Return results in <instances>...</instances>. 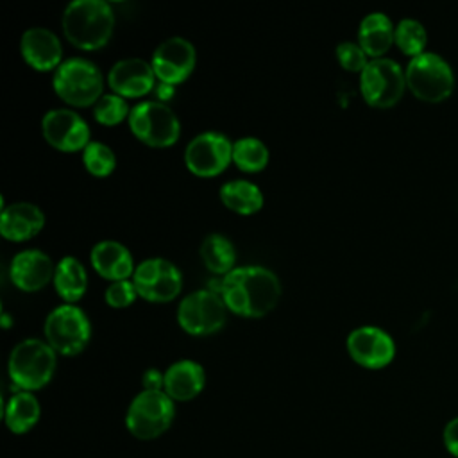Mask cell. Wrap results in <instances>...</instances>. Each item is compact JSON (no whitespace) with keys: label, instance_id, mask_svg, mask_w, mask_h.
<instances>
[{"label":"cell","instance_id":"cell-1","mask_svg":"<svg viewBox=\"0 0 458 458\" xmlns=\"http://www.w3.org/2000/svg\"><path fill=\"white\" fill-rule=\"evenodd\" d=\"M218 295L227 310L245 318H259L270 313L281 299L277 276L259 265L231 270L218 283Z\"/></svg>","mask_w":458,"mask_h":458},{"label":"cell","instance_id":"cell-2","mask_svg":"<svg viewBox=\"0 0 458 458\" xmlns=\"http://www.w3.org/2000/svg\"><path fill=\"white\" fill-rule=\"evenodd\" d=\"M114 13L104 0H75L63 13L66 39L82 50H98L113 36Z\"/></svg>","mask_w":458,"mask_h":458},{"label":"cell","instance_id":"cell-3","mask_svg":"<svg viewBox=\"0 0 458 458\" xmlns=\"http://www.w3.org/2000/svg\"><path fill=\"white\" fill-rule=\"evenodd\" d=\"M55 351L39 338L21 340L9 356L7 370L16 392L39 390L55 372Z\"/></svg>","mask_w":458,"mask_h":458},{"label":"cell","instance_id":"cell-4","mask_svg":"<svg viewBox=\"0 0 458 458\" xmlns=\"http://www.w3.org/2000/svg\"><path fill=\"white\" fill-rule=\"evenodd\" d=\"M52 84L57 97L75 107L97 104L104 88L100 70L82 57H72L61 63L54 73Z\"/></svg>","mask_w":458,"mask_h":458},{"label":"cell","instance_id":"cell-5","mask_svg":"<svg viewBox=\"0 0 458 458\" xmlns=\"http://www.w3.org/2000/svg\"><path fill=\"white\" fill-rule=\"evenodd\" d=\"M406 88L424 102H442L454 88V75L451 66L433 52H422L411 57L406 70Z\"/></svg>","mask_w":458,"mask_h":458},{"label":"cell","instance_id":"cell-6","mask_svg":"<svg viewBox=\"0 0 458 458\" xmlns=\"http://www.w3.org/2000/svg\"><path fill=\"white\" fill-rule=\"evenodd\" d=\"M174 415V401L165 390H141L129 404L125 426L132 437L152 440L170 428Z\"/></svg>","mask_w":458,"mask_h":458},{"label":"cell","instance_id":"cell-7","mask_svg":"<svg viewBox=\"0 0 458 458\" xmlns=\"http://www.w3.org/2000/svg\"><path fill=\"white\" fill-rule=\"evenodd\" d=\"M45 338L55 352L75 356L91 338L89 318L79 306L61 304L45 320Z\"/></svg>","mask_w":458,"mask_h":458},{"label":"cell","instance_id":"cell-8","mask_svg":"<svg viewBox=\"0 0 458 458\" xmlns=\"http://www.w3.org/2000/svg\"><path fill=\"white\" fill-rule=\"evenodd\" d=\"M129 127L141 143L154 148L172 147L181 134L175 113L166 104L154 100L136 104L131 109Z\"/></svg>","mask_w":458,"mask_h":458},{"label":"cell","instance_id":"cell-9","mask_svg":"<svg viewBox=\"0 0 458 458\" xmlns=\"http://www.w3.org/2000/svg\"><path fill=\"white\" fill-rule=\"evenodd\" d=\"M227 306L211 290H197L186 295L177 308V322L182 331L193 336L218 333L225 326Z\"/></svg>","mask_w":458,"mask_h":458},{"label":"cell","instance_id":"cell-10","mask_svg":"<svg viewBox=\"0 0 458 458\" xmlns=\"http://www.w3.org/2000/svg\"><path fill=\"white\" fill-rule=\"evenodd\" d=\"M406 88L403 68L386 57L372 59L360 73V89L365 102L372 107L386 109L395 106Z\"/></svg>","mask_w":458,"mask_h":458},{"label":"cell","instance_id":"cell-11","mask_svg":"<svg viewBox=\"0 0 458 458\" xmlns=\"http://www.w3.org/2000/svg\"><path fill=\"white\" fill-rule=\"evenodd\" d=\"M132 283L140 297L148 302H170L182 288L179 268L165 258H150L140 263L132 274Z\"/></svg>","mask_w":458,"mask_h":458},{"label":"cell","instance_id":"cell-12","mask_svg":"<svg viewBox=\"0 0 458 458\" xmlns=\"http://www.w3.org/2000/svg\"><path fill=\"white\" fill-rule=\"evenodd\" d=\"M233 161V143L227 136L208 131L197 134L184 150V163L197 177H215Z\"/></svg>","mask_w":458,"mask_h":458},{"label":"cell","instance_id":"cell-13","mask_svg":"<svg viewBox=\"0 0 458 458\" xmlns=\"http://www.w3.org/2000/svg\"><path fill=\"white\" fill-rule=\"evenodd\" d=\"M41 132L47 143L61 152L84 150L91 143L86 120L72 109H50L41 120Z\"/></svg>","mask_w":458,"mask_h":458},{"label":"cell","instance_id":"cell-14","mask_svg":"<svg viewBox=\"0 0 458 458\" xmlns=\"http://www.w3.org/2000/svg\"><path fill=\"white\" fill-rule=\"evenodd\" d=\"M193 45L179 36L165 39L152 54V70L159 82L175 86L190 77L195 68Z\"/></svg>","mask_w":458,"mask_h":458},{"label":"cell","instance_id":"cell-15","mask_svg":"<svg viewBox=\"0 0 458 458\" xmlns=\"http://www.w3.org/2000/svg\"><path fill=\"white\" fill-rule=\"evenodd\" d=\"M349 356L365 369H383L395 356V344L388 333L376 326H361L347 336Z\"/></svg>","mask_w":458,"mask_h":458},{"label":"cell","instance_id":"cell-16","mask_svg":"<svg viewBox=\"0 0 458 458\" xmlns=\"http://www.w3.org/2000/svg\"><path fill=\"white\" fill-rule=\"evenodd\" d=\"M107 82L116 95L123 98H138L154 89L156 73L150 63L140 57H129L113 64Z\"/></svg>","mask_w":458,"mask_h":458},{"label":"cell","instance_id":"cell-17","mask_svg":"<svg viewBox=\"0 0 458 458\" xmlns=\"http://www.w3.org/2000/svg\"><path fill=\"white\" fill-rule=\"evenodd\" d=\"M54 274L55 267L52 259L38 249L18 252L9 267L11 281L21 292H38L45 288L50 281H54Z\"/></svg>","mask_w":458,"mask_h":458},{"label":"cell","instance_id":"cell-18","mask_svg":"<svg viewBox=\"0 0 458 458\" xmlns=\"http://www.w3.org/2000/svg\"><path fill=\"white\" fill-rule=\"evenodd\" d=\"M20 50L25 63L34 70L48 72L61 64V41L50 29L32 27L25 30L20 41Z\"/></svg>","mask_w":458,"mask_h":458},{"label":"cell","instance_id":"cell-19","mask_svg":"<svg viewBox=\"0 0 458 458\" xmlns=\"http://www.w3.org/2000/svg\"><path fill=\"white\" fill-rule=\"evenodd\" d=\"M43 211L30 202H13L4 208L0 215V233L11 242L30 240L43 229Z\"/></svg>","mask_w":458,"mask_h":458},{"label":"cell","instance_id":"cell-20","mask_svg":"<svg viewBox=\"0 0 458 458\" xmlns=\"http://www.w3.org/2000/svg\"><path fill=\"white\" fill-rule=\"evenodd\" d=\"M89 259L95 272L113 283L129 279V276H132L136 270L132 263V254L129 252V249L114 240L98 242L91 249Z\"/></svg>","mask_w":458,"mask_h":458},{"label":"cell","instance_id":"cell-21","mask_svg":"<svg viewBox=\"0 0 458 458\" xmlns=\"http://www.w3.org/2000/svg\"><path fill=\"white\" fill-rule=\"evenodd\" d=\"M206 383L202 365L191 360L172 363L165 372L163 390L172 401H190L197 397Z\"/></svg>","mask_w":458,"mask_h":458},{"label":"cell","instance_id":"cell-22","mask_svg":"<svg viewBox=\"0 0 458 458\" xmlns=\"http://www.w3.org/2000/svg\"><path fill=\"white\" fill-rule=\"evenodd\" d=\"M395 29L390 18L383 13L367 14L358 29V45L365 50L367 55L379 59L394 43Z\"/></svg>","mask_w":458,"mask_h":458},{"label":"cell","instance_id":"cell-23","mask_svg":"<svg viewBox=\"0 0 458 458\" xmlns=\"http://www.w3.org/2000/svg\"><path fill=\"white\" fill-rule=\"evenodd\" d=\"M54 286L66 304L79 301L88 288V274L82 263L73 256H64L55 267Z\"/></svg>","mask_w":458,"mask_h":458},{"label":"cell","instance_id":"cell-24","mask_svg":"<svg viewBox=\"0 0 458 458\" xmlns=\"http://www.w3.org/2000/svg\"><path fill=\"white\" fill-rule=\"evenodd\" d=\"M39 403L32 392H14L5 404V424L13 433H27L39 420Z\"/></svg>","mask_w":458,"mask_h":458},{"label":"cell","instance_id":"cell-25","mask_svg":"<svg viewBox=\"0 0 458 458\" xmlns=\"http://www.w3.org/2000/svg\"><path fill=\"white\" fill-rule=\"evenodd\" d=\"M220 200L227 209L238 215H252L261 209L263 193L254 182L234 179L220 188Z\"/></svg>","mask_w":458,"mask_h":458},{"label":"cell","instance_id":"cell-26","mask_svg":"<svg viewBox=\"0 0 458 458\" xmlns=\"http://www.w3.org/2000/svg\"><path fill=\"white\" fill-rule=\"evenodd\" d=\"M200 258L209 272L227 276L231 270H234L236 250L231 240L213 233L208 234L200 243Z\"/></svg>","mask_w":458,"mask_h":458},{"label":"cell","instance_id":"cell-27","mask_svg":"<svg viewBox=\"0 0 458 458\" xmlns=\"http://www.w3.org/2000/svg\"><path fill=\"white\" fill-rule=\"evenodd\" d=\"M233 161L243 172H261L268 165V148L258 138H242L233 143Z\"/></svg>","mask_w":458,"mask_h":458},{"label":"cell","instance_id":"cell-28","mask_svg":"<svg viewBox=\"0 0 458 458\" xmlns=\"http://www.w3.org/2000/svg\"><path fill=\"white\" fill-rule=\"evenodd\" d=\"M428 36H426V29L422 23H419L417 20L406 18L401 20L395 27V34H394V43L397 45V48L411 57H417L424 52Z\"/></svg>","mask_w":458,"mask_h":458},{"label":"cell","instance_id":"cell-29","mask_svg":"<svg viewBox=\"0 0 458 458\" xmlns=\"http://www.w3.org/2000/svg\"><path fill=\"white\" fill-rule=\"evenodd\" d=\"M82 163L86 170L95 175V177H107L116 166V156L102 141H91L84 150H82Z\"/></svg>","mask_w":458,"mask_h":458},{"label":"cell","instance_id":"cell-30","mask_svg":"<svg viewBox=\"0 0 458 458\" xmlns=\"http://www.w3.org/2000/svg\"><path fill=\"white\" fill-rule=\"evenodd\" d=\"M129 113L131 111L125 98L116 93L102 95L93 109L95 120L102 125H118L120 122L129 118Z\"/></svg>","mask_w":458,"mask_h":458},{"label":"cell","instance_id":"cell-31","mask_svg":"<svg viewBox=\"0 0 458 458\" xmlns=\"http://www.w3.org/2000/svg\"><path fill=\"white\" fill-rule=\"evenodd\" d=\"M369 55L365 54V50L352 43V41H342L336 47V59L340 63V66L347 72H363L365 66L369 64Z\"/></svg>","mask_w":458,"mask_h":458},{"label":"cell","instance_id":"cell-32","mask_svg":"<svg viewBox=\"0 0 458 458\" xmlns=\"http://www.w3.org/2000/svg\"><path fill=\"white\" fill-rule=\"evenodd\" d=\"M136 297H138L136 286L129 279L114 281L106 290V302L111 308H127L129 304H132L136 301Z\"/></svg>","mask_w":458,"mask_h":458},{"label":"cell","instance_id":"cell-33","mask_svg":"<svg viewBox=\"0 0 458 458\" xmlns=\"http://www.w3.org/2000/svg\"><path fill=\"white\" fill-rule=\"evenodd\" d=\"M442 440H444L445 451H447L451 456L458 458V417L451 419V420L444 426Z\"/></svg>","mask_w":458,"mask_h":458},{"label":"cell","instance_id":"cell-34","mask_svg":"<svg viewBox=\"0 0 458 458\" xmlns=\"http://www.w3.org/2000/svg\"><path fill=\"white\" fill-rule=\"evenodd\" d=\"M141 381H143V390H163L165 374H161L157 369H148L145 370Z\"/></svg>","mask_w":458,"mask_h":458},{"label":"cell","instance_id":"cell-35","mask_svg":"<svg viewBox=\"0 0 458 458\" xmlns=\"http://www.w3.org/2000/svg\"><path fill=\"white\" fill-rule=\"evenodd\" d=\"M156 93H157V98L165 104V100H170V98L174 97V86L161 82V84L156 88Z\"/></svg>","mask_w":458,"mask_h":458},{"label":"cell","instance_id":"cell-36","mask_svg":"<svg viewBox=\"0 0 458 458\" xmlns=\"http://www.w3.org/2000/svg\"><path fill=\"white\" fill-rule=\"evenodd\" d=\"M2 326H4V329H9V326H11V317L7 311L2 313Z\"/></svg>","mask_w":458,"mask_h":458}]
</instances>
